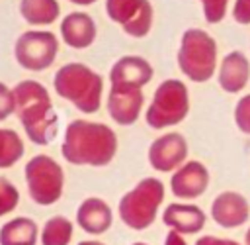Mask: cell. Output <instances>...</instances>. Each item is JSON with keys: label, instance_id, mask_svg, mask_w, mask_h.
I'll list each match as a JSON object with an SVG mask.
<instances>
[{"label": "cell", "instance_id": "1", "mask_svg": "<svg viewBox=\"0 0 250 245\" xmlns=\"http://www.w3.org/2000/svg\"><path fill=\"white\" fill-rule=\"evenodd\" d=\"M61 153L72 165L104 167L117 153V135L105 123L74 120L64 129Z\"/></svg>", "mask_w": 250, "mask_h": 245}, {"label": "cell", "instance_id": "2", "mask_svg": "<svg viewBox=\"0 0 250 245\" xmlns=\"http://www.w3.org/2000/svg\"><path fill=\"white\" fill-rule=\"evenodd\" d=\"M14 102L16 114L25 129V135L35 145H49L59 131V118L53 108L47 88L37 80H21L16 84Z\"/></svg>", "mask_w": 250, "mask_h": 245}, {"label": "cell", "instance_id": "3", "mask_svg": "<svg viewBox=\"0 0 250 245\" xmlns=\"http://www.w3.org/2000/svg\"><path fill=\"white\" fill-rule=\"evenodd\" d=\"M55 92L74 104L82 114H94L102 104L104 78L84 63L62 65L53 78Z\"/></svg>", "mask_w": 250, "mask_h": 245}, {"label": "cell", "instance_id": "4", "mask_svg": "<svg viewBox=\"0 0 250 245\" xmlns=\"http://www.w3.org/2000/svg\"><path fill=\"white\" fill-rule=\"evenodd\" d=\"M178 67L189 80L207 82L217 71V41L205 29H186L178 49Z\"/></svg>", "mask_w": 250, "mask_h": 245}, {"label": "cell", "instance_id": "5", "mask_svg": "<svg viewBox=\"0 0 250 245\" xmlns=\"http://www.w3.org/2000/svg\"><path fill=\"white\" fill-rule=\"evenodd\" d=\"M162 200H164V184L154 176H146L141 182H137L135 188H131L121 196L117 212L127 227L135 231H143L148 225H152V221L156 220V212Z\"/></svg>", "mask_w": 250, "mask_h": 245}, {"label": "cell", "instance_id": "6", "mask_svg": "<svg viewBox=\"0 0 250 245\" xmlns=\"http://www.w3.org/2000/svg\"><path fill=\"white\" fill-rule=\"evenodd\" d=\"M189 114L188 86L178 78H168L158 84L152 102L146 108V123L152 129H164L178 125Z\"/></svg>", "mask_w": 250, "mask_h": 245}, {"label": "cell", "instance_id": "7", "mask_svg": "<svg viewBox=\"0 0 250 245\" xmlns=\"http://www.w3.org/2000/svg\"><path fill=\"white\" fill-rule=\"evenodd\" d=\"M25 182L27 192L35 204L51 206L62 194L64 172L53 157L35 155L25 163Z\"/></svg>", "mask_w": 250, "mask_h": 245}, {"label": "cell", "instance_id": "8", "mask_svg": "<svg viewBox=\"0 0 250 245\" xmlns=\"http://www.w3.org/2000/svg\"><path fill=\"white\" fill-rule=\"evenodd\" d=\"M59 51V39L51 31H23L14 45V57L25 71H45L53 65Z\"/></svg>", "mask_w": 250, "mask_h": 245}, {"label": "cell", "instance_id": "9", "mask_svg": "<svg viewBox=\"0 0 250 245\" xmlns=\"http://www.w3.org/2000/svg\"><path fill=\"white\" fill-rule=\"evenodd\" d=\"M105 14L131 37H145L152 27V4L148 0H105Z\"/></svg>", "mask_w": 250, "mask_h": 245}, {"label": "cell", "instance_id": "10", "mask_svg": "<svg viewBox=\"0 0 250 245\" xmlns=\"http://www.w3.org/2000/svg\"><path fill=\"white\" fill-rule=\"evenodd\" d=\"M188 159V141L182 133L172 131L156 137L148 147V163L160 172H172Z\"/></svg>", "mask_w": 250, "mask_h": 245}, {"label": "cell", "instance_id": "11", "mask_svg": "<svg viewBox=\"0 0 250 245\" xmlns=\"http://www.w3.org/2000/svg\"><path fill=\"white\" fill-rule=\"evenodd\" d=\"M250 218V204L244 194L234 190H225L217 194L211 202V220L225 227V229H236L244 225Z\"/></svg>", "mask_w": 250, "mask_h": 245}, {"label": "cell", "instance_id": "12", "mask_svg": "<svg viewBox=\"0 0 250 245\" xmlns=\"http://www.w3.org/2000/svg\"><path fill=\"white\" fill-rule=\"evenodd\" d=\"M209 186V171L201 161H186L172 172L170 190L176 198L193 200L205 194Z\"/></svg>", "mask_w": 250, "mask_h": 245}, {"label": "cell", "instance_id": "13", "mask_svg": "<svg viewBox=\"0 0 250 245\" xmlns=\"http://www.w3.org/2000/svg\"><path fill=\"white\" fill-rule=\"evenodd\" d=\"M145 104V94L137 86H111L107 96L109 118L119 125H133Z\"/></svg>", "mask_w": 250, "mask_h": 245}, {"label": "cell", "instance_id": "14", "mask_svg": "<svg viewBox=\"0 0 250 245\" xmlns=\"http://www.w3.org/2000/svg\"><path fill=\"white\" fill-rule=\"evenodd\" d=\"M154 71L152 65L139 55H125L117 59L109 71L111 86H137L143 88L150 82Z\"/></svg>", "mask_w": 250, "mask_h": 245}, {"label": "cell", "instance_id": "15", "mask_svg": "<svg viewBox=\"0 0 250 245\" xmlns=\"http://www.w3.org/2000/svg\"><path fill=\"white\" fill-rule=\"evenodd\" d=\"M219 86L229 94H238L250 80V61L242 51H230L223 57L217 71Z\"/></svg>", "mask_w": 250, "mask_h": 245}, {"label": "cell", "instance_id": "16", "mask_svg": "<svg viewBox=\"0 0 250 245\" xmlns=\"http://www.w3.org/2000/svg\"><path fill=\"white\" fill-rule=\"evenodd\" d=\"M164 225L170 229H176L184 235H193L205 227L207 216L205 212L195 204H184V202H172L164 208L162 214Z\"/></svg>", "mask_w": 250, "mask_h": 245}, {"label": "cell", "instance_id": "17", "mask_svg": "<svg viewBox=\"0 0 250 245\" xmlns=\"http://www.w3.org/2000/svg\"><path fill=\"white\" fill-rule=\"evenodd\" d=\"M113 214L111 208L96 196H90L82 200V204L76 210V223L90 235H102L111 227Z\"/></svg>", "mask_w": 250, "mask_h": 245}, {"label": "cell", "instance_id": "18", "mask_svg": "<svg viewBox=\"0 0 250 245\" xmlns=\"http://www.w3.org/2000/svg\"><path fill=\"white\" fill-rule=\"evenodd\" d=\"M62 41L72 49H86L96 39V24L86 12H70L61 22Z\"/></svg>", "mask_w": 250, "mask_h": 245}, {"label": "cell", "instance_id": "19", "mask_svg": "<svg viewBox=\"0 0 250 245\" xmlns=\"http://www.w3.org/2000/svg\"><path fill=\"white\" fill-rule=\"evenodd\" d=\"M37 223L29 218H14L0 227V245H35Z\"/></svg>", "mask_w": 250, "mask_h": 245}, {"label": "cell", "instance_id": "20", "mask_svg": "<svg viewBox=\"0 0 250 245\" xmlns=\"http://www.w3.org/2000/svg\"><path fill=\"white\" fill-rule=\"evenodd\" d=\"M20 12L31 25H49L59 18L61 8L57 0H21Z\"/></svg>", "mask_w": 250, "mask_h": 245}, {"label": "cell", "instance_id": "21", "mask_svg": "<svg viewBox=\"0 0 250 245\" xmlns=\"http://www.w3.org/2000/svg\"><path fill=\"white\" fill-rule=\"evenodd\" d=\"M72 239V221L64 216L49 218L41 229V245H68Z\"/></svg>", "mask_w": 250, "mask_h": 245}, {"label": "cell", "instance_id": "22", "mask_svg": "<svg viewBox=\"0 0 250 245\" xmlns=\"http://www.w3.org/2000/svg\"><path fill=\"white\" fill-rule=\"evenodd\" d=\"M23 155V141L14 129L0 127V169L16 165Z\"/></svg>", "mask_w": 250, "mask_h": 245}, {"label": "cell", "instance_id": "23", "mask_svg": "<svg viewBox=\"0 0 250 245\" xmlns=\"http://www.w3.org/2000/svg\"><path fill=\"white\" fill-rule=\"evenodd\" d=\"M18 204H20L18 188L8 178H0V216L10 214L12 210H16Z\"/></svg>", "mask_w": 250, "mask_h": 245}, {"label": "cell", "instance_id": "24", "mask_svg": "<svg viewBox=\"0 0 250 245\" xmlns=\"http://www.w3.org/2000/svg\"><path fill=\"white\" fill-rule=\"evenodd\" d=\"M199 2L203 6V16L207 24H219L225 18L229 0H199Z\"/></svg>", "mask_w": 250, "mask_h": 245}, {"label": "cell", "instance_id": "25", "mask_svg": "<svg viewBox=\"0 0 250 245\" xmlns=\"http://www.w3.org/2000/svg\"><path fill=\"white\" fill-rule=\"evenodd\" d=\"M234 123L242 133L250 135V94H244L236 102V106H234Z\"/></svg>", "mask_w": 250, "mask_h": 245}, {"label": "cell", "instance_id": "26", "mask_svg": "<svg viewBox=\"0 0 250 245\" xmlns=\"http://www.w3.org/2000/svg\"><path fill=\"white\" fill-rule=\"evenodd\" d=\"M16 112V102H14V90L8 88L4 82H0V122L6 120L10 114Z\"/></svg>", "mask_w": 250, "mask_h": 245}, {"label": "cell", "instance_id": "27", "mask_svg": "<svg viewBox=\"0 0 250 245\" xmlns=\"http://www.w3.org/2000/svg\"><path fill=\"white\" fill-rule=\"evenodd\" d=\"M232 18L234 22L248 25L250 24V0H236L232 8Z\"/></svg>", "mask_w": 250, "mask_h": 245}, {"label": "cell", "instance_id": "28", "mask_svg": "<svg viewBox=\"0 0 250 245\" xmlns=\"http://www.w3.org/2000/svg\"><path fill=\"white\" fill-rule=\"evenodd\" d=\"M195 245H240L234 239H225V237H215V235H203L195 241Z\"/></svg>", "mask_w": 250, "mask_h": 245}, {"label": "cell", "instance_id": "29", "mask_svg": "<svg viewBox=\"0 0 250 245\" xmlns=\"http://www.w3.org/2000/svg\"><path fill=\"white\" fill-rule=\"evenodd\" d=\"M164 245H188L186 239H184V233L176 231V229H170L166 233V239H164Z\"/></svg>", "mask_w": 250, "mask_h": 245}, {"label": "cell", "instance_id": "30", "mask_svg": "<svg viewBox=\"0 0 250 245\" xmlns=\"http://www.w3.org/2000/svg\"><path fill=\"white\" fill-rule=\"evenodd\" d=\"M68 2H72V4H78V6H90V4H94L96 0H68Z\"/></svg>", "mask_w": 250, "mask_h": 245}, {"label": "cell", "instance_id": "31", "mask_svg": "<svg viewBox=\"0 0 250 245\" xmlns=\"http://www.w3.org/2000/svg\"><path fill=\"white\" fill-rule=\"evenodd\" d=\"M78 245H104V243H100V241H80Z\"/></svg>", "mask_w": 250, "mask_h": 245}, {"label": "cell", "instance_id": "32", "mask_svg": "<svg viewBox=\"0 0 250 245\" xmlns=\"http://www.w3.org/2000/svg\"><path fill=\"white\" fill-rule=\"evenodd\" d=\"M244 245H250V227L246 229V235H244Z\"/></svg>", "mask_w": 250, "mask_h": 245}, {"label": "cell", "instance_id": "33", "mask_svg": "<svg viewBox=\"0 0 250 245\" xmlns=\"http://www.w3.org/2000/svg\"><path fill=\"white\" fill-rule=\"evenodd\" d=\"M133 245H146V243H141V241H139V243H133Z\"/></svg>", "mask_w": 250, "mask_h": 245}]
</instances>
